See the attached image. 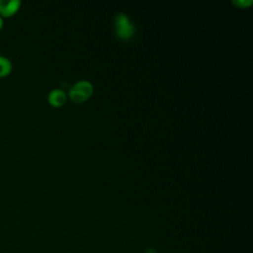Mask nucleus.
<instances>
[{"instance_id":"obj_8","label":"nucleus","mask_w":253,"mask_h":253,"mask_svg":"<svg viewBox=\"0 0 253 253\" xmlns=\"http://www.w3.org/2000/svg\"><path fill=\"white\" fill-rule=\"evenodd\" d=\"M146 253H155V250L153 248H148L146 250Z\"/></svg>"},{"instance_id":"obj_6","label":"nucleus","mask_w":253,"mask_h":253,"mask_svg":"<svg viewBox=\"0 0 253 253\" xmlns=\"http://www.w3.org/2000/svg\"><path fill=\"white\" fill-rule=\"evenodd\" d=\"M233 3L239 7H247L252 3V0H233Z\"/></svg>"},{"instance_id":"obj_3","label":"nucleus","mask_w":253,"mask_h":253,"mask_svg":"<svg viewBox=\"0 0 253 253\" xmlns=\"http://www.w3.org/2000/svg\"><path fill=\"white\" fill-rule=\"evenodd\" d=\"M20 0H0V16L11 17L20 9Z\"/></svg>"},{"instance_id":"obj_1","label":"nucleus","mask_w":253,"mask_h":253,"mask_svg":"<svg viewBox=\"0 0 253 253\" xmlns=\"http://www.w3.org/2000/svg\"><path fill=\"white\" fill-rule=\"evenodd\" d=\"M93 92L92 85L87 81H80L76 83L70 90V98L77 103L87 100Z\"/></svg>"},{"instance_id":"obj_2","label":"nucleus","mask_w":253,"mask_h":253,"mask_svg":"<svg viewBox=\"0 0 253 253\" xmlns=\"http://www.w3.org/2000/svg\"><path fill=\"white\" fill-rule=\"evenodd\" d=\"M116 26H117V34L119 37L123 39H127L132 36L133 34V26L129 23L128 19L120 14L116 18Z\"/></svg>"},{"instance_id":"obj_4","label":"nucleus","mask_w":253,"mask_h":253,"mask_svg":"<svg viewBox=\"0 0 253 253\" xmlns=\"http://www.w3.org/2000/svg\"><path fill=\"white\" fill-rule=\"evenodd\" d=\"M65 100H66L65 93L59 89L52 90L48 95V102L55 107L63 105L65 103Z\"/></svg>"},{"instance_id":"obj_5","label":"nucleus","mask_w":253,"mask_h":253,"mask_svg":"<svg viewBox=\"0 0 253 253\" xmlns=\"http://www.w3.org/2000/svg\"><path fill=\"white\" fill-rule=\"evenodd\" d=\"M12 67L11 60L7 56L0 54V77L7 76L12 71Z\"/></svg>"},{"instance_id":"obj_7","label":"nucleus","mask_w":253,"mask_h":253,"mask_svg":"<svg viewBox=\"0 0 253 253\" xmlns=\"http://www.w3.org/2000/svg\"><path fill=\"white\" fill-rule=\"evenodd\" d=\"M3 25H4V20H3V17H2V16H0V30L2 29Z\"/></svg>"}]
</instances>
